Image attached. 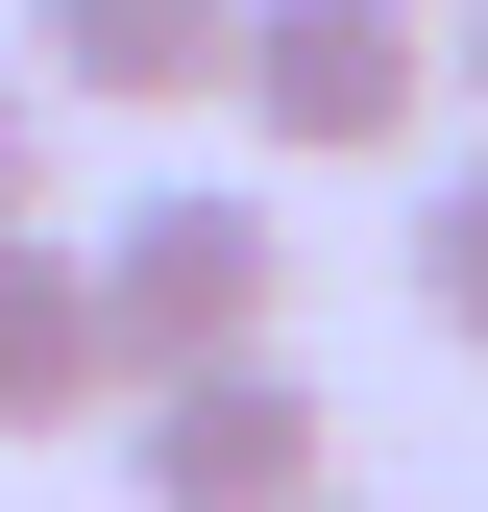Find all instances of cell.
<instances>
[{"label": "cell", "mask_w": 488, "mask_h": 512, "mask_svg": "<svg viewBox=\"0 0 488 512\" xmlns=\"http://www.w3.org/2000/svg\"><path fill=\"white\" fill-rule=\"evenodd\" d=\"M293 488H342V415L293 391L269 342L147 366V391H122V512H293Z\"/></svg>", "instance_id": "3"}, {"label": "cell", "mask_w": 488, "mask_h": 512, "mask_svg": "<svg viewBox=\"0 0 488 512\" xmlns=\"http://www.w3.org/2000/svg\"><path fill=\"white\" fill-rule=\"evenodd\" d=\"M49 220H74V98L0 49V244H49Z\"/></svg>", "instance_id": "7"}, {"label": "cell", "mask_w": 488, "mask_h": 512, "mask_svg": "<svg viewBox=\"0 0 488 512\" xmlns=\"http://www.w3.org/2000/svg\"><path fill=\"white\" fill-rule=\"evenodd\" d=\"M293 512H342V488H293Z\"/></svg>", "instance_id": "9"}, {"label": "cell", "mask_w": 488, "mask_h": 512, "mask_svg": "<svg viewBox=\"0 0 488 512\" xmlns=\"http://www.w3.org/2000/svg\"><path fill=\"white\" fill-rule=\"evenodd\" d=\"M220 98L269 122V171H391L415 98H440V49H415V0H244Z\"/></svg>", "instance_id": "2"}, {"label": "cell", "mask_w": 488, "mask_h": 512, "mask_svg": "<svg viewBox=\"0 0 488 512\" xmlns=\"http://www.w3.org/2000/svg\"><path fill=\"white\" fill-rule=\"evenodd\" d=\"M74 293H98V366L147 391V366H220V342L293 317V220L220 196V171H171V196H122V220L74 244Z\"/></svg>", "instance_id": "1"}, {"label": "cell", "mask_w": 488, "mask_h": 512, "mask_svg": "<svg viewBox=\"0 0 488 512\" xmlns=\"http://www.w3.org/2000/svg\"><path fill=\"white\" fill-rule=\"evenodd\" d=\"M122 366H98V293H74V220L0 244V439H98Z\"/></svg>", "instance_id": "5"}, {"label": "cell", "mask_w": 488, "mask_h": 512, "mask_svg": "<svg viewBox=\"0 0 488 512\" xmlns=\"http://www.w3.org/2000/svg\"><path fill=\"white\" fill-rule=\"evenodd\" d=\"M220 25L244 0H25L0 49H25L49 98H98V122H171V98H220Z\"/></svg>", "instance_id": "4"}, {"label": "cell", "mask_w": 488, "mask_h": 512, "mask_svg": "<svg viewBox=\"0 0 488 512\" xmlns=\"http://www.w3.org/2000/svg\"><path fill=\"white\" fill-rule=\"evenodd\" d=\"M440 74H464V98H488V0H464V49H440Z\"/></svg>", "instance_id": "8"}, {"label": "cell", "mask_w": 488, "mask_h": 512, "mask_svg": "<svg viewBox=\"0 0 488 512\" xmlns=\"http://www.w3.org/2000/svg\"><path fill=\"white\" fill-rule=\"evenodd\" d=\"M415 317H440V342H488V147L415 171Z\"/></svg>", "instance_id": "6"}]
</instances>
